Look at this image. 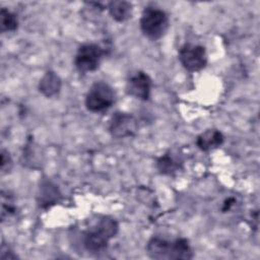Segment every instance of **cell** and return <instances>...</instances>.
Here are the masks:
<instances>
[{
    "instance_id": "7a4b0ae2",
    "label": "cell",
    "mask_w": 260,
    "mask_h": 260,
    "mask_svg": "<svg viewBox=\"0 0 260 260\" xmlns=\"http://www.w3.org/2000/svg\"><path fill=\"white\" fill-rule=\"evenodd\" d=\"M118 231V222L110 216H104L93 226L84 232L82 237L83 246L89 252H101L107 248L109 241L117 235Z\"/></svg>"
},
{
    "instance_id": "2e32d148",
    "label": "cell",
    "mask_w": 260,
    "mask_h": 260,
    "mask_svg": "<svg viewBox=\"0 0 260 260\" xmlns=\"http://www.w3.org/2000/svg\"><path fill=\"white\" fill-rule=\"evenodd\" d=\"M12 168V159L5 149L1 150V173H8Z\"/></svg>"
},
{
    "instance_id": "8fae6325",
    "label": "cell",
    "mask_w": 260,
    "mask_h": 260,
    "mask_svg": "<svg viewBox=\"0 0 260 260\" xmlns=\"http://www.w3.org/2000/svg\"><path fill=\"white\" fill-rule=\"evenodd\" d=\"M60 197L58 188L49 181H45L40 186L39 205L43 208H48L55 204Z\"/></svg>"
},
{
    "instance_id": "8992f818",
    "label": "cell",
    "mask_w": 260,
    "mask_h": 260,
    "mask_svg": "<svg viewBox=\"0 0 260 260\" xmlns=\"http://www.w3.org/2000/svg\"><path fill=\"white\" fill-rule=\"evenodd\" d=\"M179 60L187 71H200L207 64L206 50L200 45L185 44L179 51Z\"/></svg>"
},
{
    "instance_id": "3957f363",
    "label": "cell",
    "mask_w": 260,
    "mask_h": 260,
    "mask_svg": "<svg viewBox=\"0 0 260 260\" xmlns=\"http://www.w3.org/2000/svg\"><path fill=\"white\" fill-rule=\"evenodd\" d=\"M169 28L168 14L156 7H146L140 18L142 34L151 40L160 39Z\"/></svg>"
},
{
    "instance_id": "7c38bea8",
    "label": "cell",
    "mask_w": 260,
    "mask_h": 260,
    "mask_svg": "<svg viewBox=\"0 0 260 260\" xmlns=\"http://www.w3.org/2000/svg\"><path fill=\"white\" fill-rule=\"evenodd\" d=\"M111 16L118 22L128 20L132 15V4L128 1H112L108 5Z\"/></svg>"
},
{
    "instance_id": "4fadbf2b",
    "label": "cell",
    "mask_w": 260,
    "mask_h": 260,
    "mask_svg": "<svg viewBox=\"0 0 260 260\" xmlns=\"http://www.w3.org/2000/svg\"><path fill=\"white\" fill-rule=\"evenodd\" d=\"M156 167L164 175H174L181 169L182 160L172 152H168L157 159Z\"/></svg>"
},
{
    "instance_id": "5bb4252c",
    "label": "cell",
    "mask_w": 260,
    "mask_h": 260,
    "mask_svg": "<svg viewBox=\"0 0 260 260\" xmlns=\"http://www.w3.org/2000/svg\"><path fill=\"white\" fill-rule=\"evenodd\" d=\"M16 214V205L13 196L5 191L1 192V219H10Z\"/></svg>"
},
{
    "instance_id": "30bf717a",
    "label": "cell",
    "mask_w": 260,
    "mask_h": 260,
    "mask_svg": "<svg viewBox=\"0 0 260 260\" xmlns=\"http://www.w3.org/2000/svg\"><path fill=\"white\" fill-rule=\"evenodd\" d=\"M61 79L53 71H48L42 77L39 83V90L47 98L57 95L61 89Z\"/></svg>"
},
{
    "instance_id": "52a82bcc",
    "label": "cell",
    "mask_w": 260,
    "mask_h": 260,
    "mask_svg": "<svg viewBox=\"0 0 260 260\" xmlns=\"http://www.w3.org/2000/svg\"><path fill=\"white\" fill-rule=\"evenodd\" d=\"M138 129V123L136 118L124 112H116L109 124V131L115 138H125L134 136Z\"/></svg>"
},
{
    "instance_id": "277c9868",
    "label": "cell",
    "mask_w": 260,
    "mask_h": 260,
    "mask_svg": "<svg viewBox=\"0 0 260 260\" xmlns=\"http://www.w3.org/2000/svg\"><path fill=\"white\" fill-rule=\"evenodd\" d=\"M115 102L113 88L104 81L94 82L85 95V107L88 111L96 113L109 109Z\"/></svg>"
},
{
    "instance_id": "9c48e42d",
    "label": "cell",
    "mask_w": 260,
    "mask_h": 260,
    "mask_svg": "<svg viewBox=\"0 0 260 260\" xmlns=\"http://www.w3.org/2000/svg\"><path fill=\"white\" fill-rule=\"evenodd\" d=\"M224 141L223 134L217 129H207L196 138V145L202 151H209L219 147Z\"/></svg>"
},
{
    "instance_id": "6da1fadb",
    "label": "cell",
    "mask_w": 260,
    "mask_h": 260,
    "mask_svg": "<svg viewBox=\"0 0 260 260\" xmlns=\"http://www.w3.org/2000/svg\"><path fill=\"white\" fill-rule=\"evenodd\" d=\"M146 251L150 258L158 260H189L193 258V250L189 241L184 238L169 241L153 237L148 241Z\"/></svg>"
},
{
    "instance_id": "9a60e30c",
    "label": "cell",
    "mask_w": 260,
    "mask_h": 260,
    "mask_svg": "<svg viewBox=\"0 0 260 260\" xmlns=\"http://www.w3.org/2000/svg\"><path fill=\"white\" fill-rule=\"evenodd\" d=\"M0 26L1 31H13L18 26V20L14 13L6 8H1L0 10Z\"/></svg>"
},
{
    "instance_id": "5b68a950",
    "label": "cell",
    "mask_w": 260,
    "mask_h": 260,
    "mask_svg": "<svg viewBox=\"0 0 260 260\" xmlns=\"http://www.w3.org/2000/svg\"><path fill=\"white\" fill-rule=\"evenodd\" d=\"M104 55V50L93 43L81 45L74 58V64L80 72H91L98 69Z\"/></svg>"
},
{
    "instance_id": "ba28073f",
    "label": "cell",
    "mask_w": 260,
    "mask_h": 260,
    "mask_svg": "<svg viewBox=\"0 0 260 260\" xmlns=\"http://www.w3.org/2000/svg\"><path fill=\"white\" fill-rule=\"evenodd\" d=\"M151 86L152 80L149 75L143 71H137L127 80L126 91L135 99L147 101L150 96Z\"/></svg>"
}]
</instances>
